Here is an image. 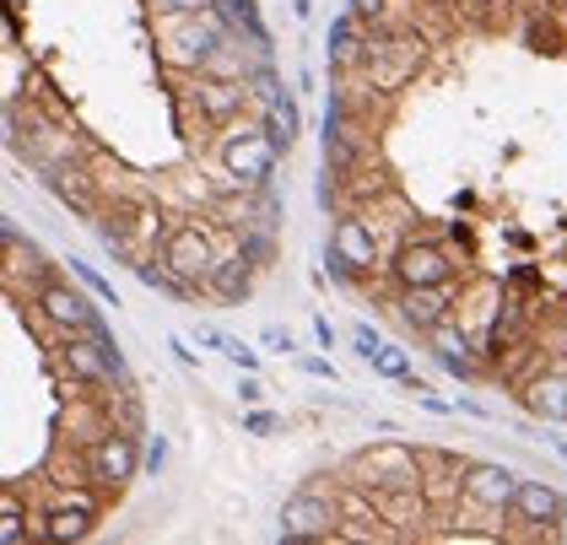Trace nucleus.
<instances>
[{
  "mask_svg": "<svg viewBox=\"0 0 567 545\" xmlns=\"http://www.w3.org/2000/svg\"><path fill=\"white\" fill-rule=\"evenodd\" d=\"M276 135L265 125H244L233 130L227 141H221V168L233 173V184H270V173H276Z\"/></svg>",
  "mask_w": 567,
  "mask_h": 545,
  "instance_id": "1",
  "label": "nucleus"
},
{
  "mask_svg": "<svg viewBox=\"0 0 567 545\" xmlns=\"http://www.w3.org/2000/svg\"><path fill=\"white\" fill-rule=\"evenodd\" d=\"M373 254H379V244H373L368 222L362 216H341L336 222V238H330V276H341V281L362 276L373 265Z\"/></svg>",
  "mask_w": 567,
  "mask_h": 545,
  "instance_id": "2",
  "label": "nucleus"
},
{
  "mask_svg": "<svg viewBox=\"0 0 567 545\" xmlns=\"http://www.w3.org/2000/svg\"><path fill=\"white\" fill-rule=\"evenodd\" d=\"M163 265L174 276H184V281H206L217 270V249H212V238L200 227H174L168 244H163Z\"/></svg>",
  "mask_w": 567,
  "mask_h": 545,
  "instance_id": "3",
  "label": "nucleus"
},
{
  "mask_svg": "<svg viewBox=\"0 0 567 545\" xmlns=\"http://www.w3.org/2000/svg\"><path fill=\"white\" fill-rule=\"evenodd\" d=\"M87 470L97 486H131L135 470H141V449H135V438L125 432H109V438H97V449L87 454Z\"/></svg>",
  "mask_w": 567,
  "mask_h": 545,
  "instance_id": "4",
  "label": "nucleus"
},
{
  "mask_svg": "<svg viewBox=\"0 0 567 545\" xmlns=\"http://www.w3.org/2000/svg\"><path fill=\"white\" fill-rule=\"evenodd\" d=\"M394 276H400V287H443L454 276V259L437 244H405L394 259Z\"/></svg>",
  "mask_w": 567,
  "mask_h": 545,
  "instance_id": "5",
  "label": "nucleus"
},
{
  "mask_svg": "<svg viewBox=\"0 0 567 545\" xmlns=\"http://www.w3.org/2000/svg\"><path fill=\"white\" fill-rule=\"evenodd\" d=\"M330 524H336V503H324V497H292V503H281V541H319V535H330Z\"/></svg>",
  "mask_w": 567,
  "mask_h": 545,
  "instance_id": "6",
  "label": "nucleus"
},
{
  "mask_svg": "<svg viewBox=\"0 0 567 545\" xmlns=\"http://www.w3.org/2000/svg\"><path fill=\"white\" fill-rule=\"evenodd\" d=\"M39 308H44L49 325H60V330H92V325H97V308H92L76 287H65V281L39 287Z\"/></svg>",
  "mask_w": 567,
  "mask_h": 545,
  "instance_id": "7",
  "label": "nucleus"
},
{
  "mask_svg": "<svg viewBox=\"0 0 567 545\" xmlns=\"http://www.w3.org/2000/svg\"><path fill=\"white\" fill-rule=\"evenodd\" d=\"M514 492H519V475L503 470V464H476V470L465 475V497L481 507H492V513H508V507H514Z\"/></svg>",
  "mask_w": 567,
  "mask_h": 545,
  "instance_id": "8",
  "label": "nucleus"
},
{
  "mask_svg": "<svg viewBox=\"0 0 567 545\" xmlns=\"http://www.w3.org/2000/svg\"><path fill=\"white\" fill-rule=\"evenodd\" d=\"M519 524H535V529H546V524H557L567 513V503L551 492V486H540V481H519V492H514V507H508Z\"/></svg>",
  "mask_w": 567,
  "mask_h": 545,
  "instance_id": "9",
  "label": "nucleus"
},
{
  "mask_svg": "<svg viewBox=\"0 0 567 545\" xmlns=\"http://www.w3.org/2000/svg\"><path fill=\"white\" fill-rule=\"evenodd\" d=\"M92 518H97V503H92L87 492H71L65 503L49 513V541H87Z\"/></svg>",
  "mask_w": 567,
  "mask_h": 545,
  "instance_id": "10",
  "label": "nucleus"
},
{
  "mask_svg": "<svg viewBox=\"0 0 567 545\" xmlns=\"http://www.w3.org/2000/svg\"><path fill=\"white\" fill-rule=\"evenodd\" d=\"M443 313H449L443 287H405V297H400V319L411 330H422V336H433L437 325H443Z\"/></svg>",
  "mask_w": 567,
  "mask_h": 545,
  "instance_id": "11",
  "label": "nucleus"
},
{
  "mask_svg": "<svg viewBox=\"0 0 567 545\" xmlns=\"http://www.w3.org/2000/svg\"><path fill=\"white\" fill-rule=\"evenodd\" d=\"M265 130L276 135V146H281V152L298 141L303 120H298V103H292V92H287V86H270V92H265Z\"/></svg>",
  "mask_w": 567,
  "mask_h": 545,
  "instance_id": "12",
  "label": "nucleus"
},
{
  "mask_svg": "<svg viewBox=\"0 0 567 545\" xmlns=\"http://www.w3.org/2000/svg\"><path fill=\"white\" fill-rule=\"evenodd\" d=\"M195 103H200V114H206L212 125H227V120H238V109H244V82H200L195 86Z\"/></svg>",
  "mask_w": 567,
  "mask_h": 545,
  "instance_id": "13",
  "label": "nucleus"
},
{
  "mask_svg": "<svg viewBox=\"0 0 567 545\" xmlns=\"http://www.w3.org/2000/svg\"><path fill=\"white\" fill-rule=\"evenodd\" d=\"M217 17L233 28V33H244L255 49H270V39H265V22L255 17V0H217Z\"/></svg>",
  "mask_w": 567,
  "mask_h": 545,
  "instance_id": "14",
  "label": "nucleus"
},
{
  "mask_svg": "<svg viewBox=\"0 0 567 545\" xmlns=\"http://www.w3.org/2000/svg\"><path fill=\"white\" fill-rule=\"evenodd\" d=\"M206 287L227 302H238V297H249V259L238 254V259H217V270L206 276Z\"/></svg>",
  "mask_w": 567,
  "mask_h": 545,
  "instance_id": "15",
  "label": "nucleus"
},
{
  "mask_svg": "<svg viewBox=\"0 0 567 545\" xmlns=\"http://www.w3.org/2000/svg\"><path fill=\"white\" fill-rule=\"evenodd\" d=\"M433 346H437V362H443L449 373L471 378V340L460 336V330H449V325H437V330H433Z\"/></svg>",
  "mask_w": 567,
  "mask_h": 545,
  "instance_id": "16",
  "label": "nucleus"
},
{
  "mask_svg": "<svg viewBox=\"0 0 567 545\" xmlns=\"http://www.w3.org/2000/svg\"><path fill=\"white\" fill-rule=\"evenodd\" d=\"M529 405H535L540 417H551V421H567V373H551V378H540V383L529 389Z\"/></svg>",
  "mask_w": 567,
  "mask_h": 545,
  "instance_id": "17",
  "label": "nucleus"
},
{
  "mask_svg": "<svg viewBox=\"0 0 567 545\" xmlns=\"http://www.w3.org/2000/svg\"><path fill=\"white\" fill-rule=\"evenodd\" d=\"M368 362H373V368H379L384 378H411V357H405L400 346H379Z\"/></svg>",
  "mask_w": 567,
  "mask_h": 545,
  "instance_id": "18",
  "label": "nucleus"
},
{
  "mask_svg": "<svg viewBox=\"0 0 567 545\" xmlns=\"http://www.w3.org/2000/svg\"><path fill=\"white\" fill-rule=\"evenodd\" d=\"M330 60H336V65H351V60H357V28H351V22H336V28H330Z\"/></svg>",
  "mask_w": 567,
  "mask_h": 545,
  "instance_id": "19",
  "label": "nucleus"
},
{
  "mask_svg": "<svg viewBox=\"0 0 567 545\" xmlns=\"http://www.w3.org/2000/svg\"><path fill=\"white\" fill-rule=\"evenodd\" d=\"M22 535H28V529H22V513H17V497L6 492V503H0V541H6V545H17Z\"/></svg>",
  "mask_w": 567,
  "mask_h": 545,
  "instance_id": "20",
  "label": "nucleus"
},
{
  "mask_svg": "<svg viewBox=\"0 0 567 545\" xmlns=\"http://www.w3.org/2000/svg\"><path fill=\"white\" fill-rule=\"evenodd\" d=\"M71 265H76V276H82V281H87V287H92V297H103V302H109V308H114V302H120V297H114V287H109V281H103V276H97V270H92V265H82V259H71Z\"/></svg>",
  "mask_w": 567,
  "mask_h": 545,
  "instance_id": "21",
  "label": "nucleus"
},
{
  "mask_svg": "<svg viewBox=\"0 0 567 545\" xmlns=\"http://www.w3.org/2000/svg\"><path fill=\"white\" fill-rule=\"evenodd\" d=\"M163 11H174V17H206V11H217V0H163Z\"/></svg>",
  "mask_w": 567,
  "mask_h": 545,
  "instance_id": "22",
  "label": "nucleus"
},
{
  "mask_svg": "<svg viewBox=\"0 0 567 545\" xmlns=\"http://www.w3.org/2000/svg\"><path fill=\"white\" fill-rule=\"evenodd\" d=\"M244 259H255V265L270 259V238H244Z\"/></svg>",
  "mask_w": 567,
  "mask_h": 545,
  "instance_id": "23",
  "label": "nucleus"
},
{
  "mask_svg": "<svg viewBox=\"0 0 567 545\" xmlns=\"http://www.w3.org/2000/svg\"><path fill=\"white\" fill-rule=\"evenodd\" d=\"M379 346H384V340H379V330H368V325L357 330V351H362V357H373Z\"/></svg>",
  "mask_w": 567,
  "mask_h": 545,
  "instance_id": "24",
  "label": "nucleus"
},
{
  "mask_svg": "<svg viewBox=\"0 0 567 545\" xmlns=\"http://www.w3.org/2000/svg\"><path fill=\"white\" fill-rule=\"evenodd\" d=\"M540 535H546V541H557V545H567V513H563V518H557V524H546Z\"/></svg>",
  "mask_w": 567,
  "mask_h": 545,
  "instance_id": "25",
  "label": "nucleus"
},
{
  "mask_svg": "<svg viewBox=\"0 0 567 545\" xmlns=\"http://www.w3.org/2000/svg\"><path fill=\"white\" fill-rule=\"evenodd\" d=\"M351 11H357V17H379V11H384V0H351Z\"/></svg>",
  "mask_w": 567,
  "mask_h": 545,
  "instance_id": "26",
  "label": "nucleus"
},
{
  "mask_svg": "<svg viewBox=\"0 0 567 545\" xmlns=\"http://www.w3.org/2000/svg\"><path fill=\"white\" fill-rule=\"evenodd\" d=\"M168 351H174V357H178V362H184V368H195V351H189L184 340H168Z\"/></svg>",
  "mask_w": 567,
  "mask_h": 545,
  "instance_id": "27",
  "label": "nucleus"
},
{
  "mask_svg": "<svg viewBox=\"0 0 567 545\" xmlns=\"http://www.w3.org/2000/svg\"><path fill=\"white\" fill-rule=\"evenodd\" d=\"M303 368H308V373H313V378H324V383L336 378V368H330V362H319V357H313V362H303Z\"/></svg>",
  "mask_w": 567,
  "mask_h": 545,
  "instance_id": "28",
  "label": "nucleus"
},
{
  "mask_svg": "<svg viewBox=\"0 0 567 545\" xmlns=\"http://www.w3.org/2000/svg\"><path fill=\"white\" fill-rule=\"evenodd\" d=\"M270 426H276V417H265V411H255V417H249V432H270Z\"/></svg>",
  "mask_w": 567,
  "mask_h": 545,
  "instance_id": "29",
  "label": "nucleus"
}]
</instances>
